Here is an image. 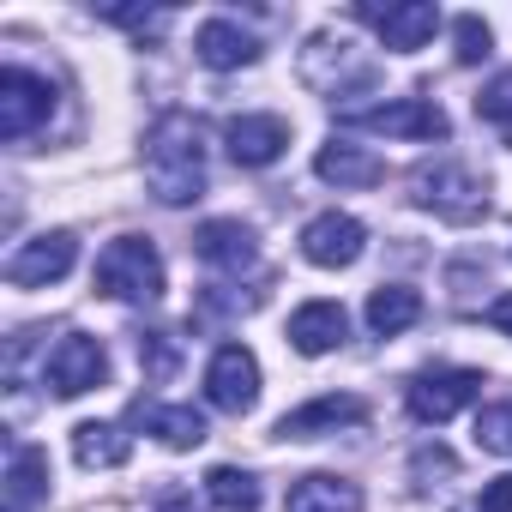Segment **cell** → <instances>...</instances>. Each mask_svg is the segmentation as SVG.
<instances>
[{
  "label": "cell",
  "mask_w": 512,
  "mask_h": 512,
  "mask_svg": "<svg viewBox=\"0 0 512 512\" xmlns=\"http://www.w3.org/2000/svg\"><path fill=\"white\" fill-rule=\"evenodd\" d=\"M145 187L157 205H193L205 193V139L199 121L169 109L157 115L151 139H145Z\"/></svg>",
  "instance_id": "obj_1"
},
{
  "label": "cell",
  "mask_w": 512,
  "mask_h": 512,
  "mask_svg": "<svg viewBox=\"0 0 512 512\" xmlns=\"http://www.w3.org/2000/svg\"><path fill=\"white\" fill-rule=\"evenodd\" d=\"M410 205L434 211L446 223H476V217H488V181L458 157H434V163L410 169Z\"/></svg>",
  "instance_id": "obj_2"
},
{
  "label": "cell",
  "mask_w": 512,
  "mask_h": 512,
  "mask_svg": "<svg viewBox=\"0 0 512 512\" xmlns=\"http://www.w3.org/2000/svg\"><path fill=\"white\" fill-rule=\"evenodd\" d=\"M97 290H103L109 302H133V308L163 302V290H169L163 253H157L145 235H115V241L97 253Z\"/></svg>",
  "instance_id": "obj_3"
},
{
  "label": "cell",
  "mask_w": 512,
  "mask_h": 512,
  "mask_svg": "<svg viewBox=\"0 0 512 512\" xmlns=\"http://www.w3.org/2000/svg\"><path fill=\"white\" fill-rule=\"evenodd\" d=\"M79 266V235L73 229H43L7 253V284L13 290H49Z\"/></svg>",
  "instance_id": "obj_4"
},
{
  "label": "cell",
  "mask_w": 512,
  "mask_h": 512,
  "mask_svg": "<svg viewBox=\"0 0 512 512\" xmlns=\"http://www.w3.org/2000/svg\"><path fill=\"white\" fill-rule=\"evenodd\" d=\"M205 404L223 416H247L260 404V356L247 344H217L205 362Z\"/></svg>",
  "instance_id": "obj_5"
},
{
  "label": "cell",
  "mask_w": 512,
  "mask_h": 512,
  "mask_svg": "<svg viewBox=\"0 0 512 512\" xmlns=\"http://www.w3.org/2000/svg\"><path fill=\"white\" fill-rule=\"evenodd\" d=\"M350 127H368V133H386V139H446L452 121L434 97H386L374 109H338Z\"/></svg>",
  "instance_id": "obj_6"
},
{
  "label": "cell",
  "mask_w": 512,
  "mask_h": 512,
  "mask_svg": "<svg viewBox=\"0 0 512 512\" xmlns=\"http://www.w3.org/2000/svg\"><path fill=\"white\" fill-rule=\"evenodd\" d=\"M482 398V374L476 368H422L410 386H404V404H410V416L416 422H452L464 404H476Z\"/></svg>",
  "instance_id": "obj_7"
},
{
  "label": "cell",
  "mask_w": 512,
  "mask_h": 512,
  "mask_svg": "<svg viewBox=\"0 0 512 512\" xmlns=\"http://www.w3.org/2000/svg\"><path fill=\"white\" fill-rule=\"evenodd\" d=\"M43 380L55 386V398H85L91 386H103V380H109V356H103V344H97V338L67 332V338L49 350Z\"/></svg>",
  "instance_id": "obj_8"
},
{
  "label": "cell",
  "mask_w": 512,
  "mask_h": 512,
  "mask_svg": "<svg viewBox=\"0 0 512 512\" xmlns=\"http://www.w3.org/2000/svg\"><path fill=\"white\" fill-rule=\"evenodd\" d=\"M55 115V85L25 73V67H7L0 73V139H25L37 133L43 121Z\"/></svg>",
  "instance_id": "obj_9"
},
{
  "label": "cell",
  "mask_w": 512,
  "mask_h": 512,
  "mask_svg": "<svg viewBox=\"0 0 512 512\" xmlns=\"http://www.w3.org/2000/svg\"><path fill=\"white\" fill-rule=\"evenodd\" d=\"M362 247H368V229H362V217H350V211H320V217L302 229V260L320 266V272L356 266Z\"/></svg>",
  "instance_id": "obj_10"
},
{
  "label": "cell",
  "mask_w": 512,
  "mask_h": 512,
  "mask_svg": "<svg viewBox=\"0 0 512 512\" xmlns=\"http://www.w3.org/2000/svg\"><path fill=\"white\" fill-rule=\"evenodd\" d=\"M223 145H229V157L241 169H266V163H278L290 151V121L284 115H235L223 127Z\"/></svg>",
  "instance_id": "obj_11"
},
{
  "label": "cell",
  "mask_w": 512,
  "mask_h": 512,
  "mask_svg": "<svg viewBox=\"0 0 512 512\" xmlns=\"http://www.w3.org/2000/svg\"><path fill=\"white\" fill-rule=\"evenodd\" d=\"M362 19H374L380 43L392 55H416L434 31H440V7L434 0H398V7H362Z\"/></svg>",
  "instance_id": "obj_12"
},
{
  "label": "cell",
  "mask_w": 512,
  "mask_h": 512,
  "mask_svg": "<svg viewBox=\"0 0 512 512\" xmlns=\"http://www.w3.org/2000/svg\"><path fill=\"white\" fill-rule=\"evenodd\" d=\"M193 253L211 272H247L253 260H260V235H253L241 217H211V223H199Z\"/></svg>",
  "instance_id": "obj_13"
},
{
  "label": "cell",
  "mask_w": 512,
  "mask_h": 512,
  "mask_svg": "<svg viewBox=\"0 0 512 512\" xmlns=\"http://www.w3.org/2000/svg\"><path fill=\"white\" fill-rule=\"evenodd\" d=\"M368 416V404L362 398H344V392H326V398H314V404H302V410H290V416H278V440H320V434H338V428H350V422H362Z\"/></svg>",
  "instance_id": "obj_14"
},
{
  "label": "cell",
  "mask_w": 512,
  "mask_h": 512,
  "mask_svg": "<svg viewBox=\"0 0 512 512\" xmlns=\"http://www.w3.org/2000/svg\"><path fill=\"white\" fill-rule=\"evenodd\" d=\"M193 55H199L211 73H241V67L260 61V37L241 31L235 19H205V25L193 31Z\"/></svg>",
  "instance_id": "obj_15"
},
{
  "label": "cell",
  "mask_w": 512,
  "mask_h": 512,
  "mask_svg": "<svg viewBox=\"0 0 512 512\" xmlns=\"http://www.w3.org/2000/svg\"><path fill=\"white\" fill-rule=\"evenodd\" d=\"M350 338V314L338 302H302L290 314V350L296 356H332Z\"/></svg>",
  "instance_id": "obj_16"
},
{
  "label": "cell",
  "mask_w": 512,
  "mask_h": 512,
  "mask_svg": "<svg viewBox=\"0 0 512 512\" xmlns=\"http://www.w3.org/2000/svg\"><path fill=\"white\" fill-rule=\"evenodd\" d=\"M314 175L332 181V187H380L386 181V163L368 145H356V139H332V145H320Z\"/></svg>",
  "instance_id": "obj_17"
},
{
  "label": "cell",
  "mask_w": 512,
  "mask_h": 512,
  "mask_svg": "<svg viewBox=\"0 0 512 512\" xmlns=\"http://www.w3.org/2000/svg\"><path fill=\"white\" fill-rule=\"evenodd\" d=\"M284 512H362V488H356L350 476L308 470V476H296V482H290Z\"/></svg>",
  "instance_id": "obj_18"
},
{
  "label": "cell",
  "mask_w": 512,
  "mask_h": 512,
  "mask_svg": "<svg viewBox=\"0 0 512 512\" xmlns=\"http://www.w3.org/2000/svg\"><path fill=\"white\" fill-rule=\"evenodd\" d=\"M127 452H133V434L121 422H79L73 428V458L85 470H121Z\"/></svg>",
  "instance_id": "obj_19"
},
{
  "label": "cell",
  "mask_w": 512,
  "mask_h": 512,
  "mask_svg": "<svg viewBox=\"0 0 512 512\" xmlns=\"http://www.w3.org/2000/svg\"><path fill=\"white\" fill-rule=\"evenodd\" d=\"M139 422L145 434H157L169 452H193L205 440V416L193 404H139Z\"/></svg>",
  "instance_id": "obj_20"
},
{
  "label": "cell",
  "mask_w": 512,
  "mask_h": 512,
  "mask_svg": "<svg viewBox=\"0 0 512 512\" xmlns=\"http://www.w3.org/2000/svg\"><path fill=\"white\" fill-rule=\"evenodd\" d=\"M362 314H368V326H374L380 338H398V332H410V326L422 320V296H416L410 284H380Z\"/></svg>",
  "instance_id": "obj_21"
},
{
  "label": "cell",
  "mask_w": 512,
  "mask_h": 512,
  "mask_svg": "<svg viewBox=\"0 0 512 512\" xmlns=\"http://www.w3.org/2000/svg\"><path fill=\"white\" fill-rule=\"evenodd\" d=\"M49 494V452L43 446H19L7 464V512H31Z\"/></svg>",
  "instance_id": "obj_22"
},
{
  "label": "cell",
  "mask_w": 512,
  "mask_h": 512,
  "mask_svg": "<svg viewBox=\"0 0 512 512\" xmlns=\"http://www.w3.org/2000/svg\"><path fill=\"white\" fill-rule=\"evenodd\" d=\"M205 500L217 512H260V482L235 464H217V470H205Z\"/></svg>",
  "instance_id": "obj_23"
},
{
  "label": "cell",
  "mask_w": 512,
  "mask_h": 512,
  "mask_svg": "<svg viewBox=\"0 0 512 512\" xmlns=\"http://www.w3.org/2000/svg\"><path fill=\"white\" fill-rule=\"evenodd\" d=\"M476 446L494 452V458H512V398L476 410Z\"/></svg>",
  "instance_id": "obj_24"
},
{
  "label": "cell",
  "mask_w": 512,
  "mask_h": 512,
  "mask_svg": "<svg viewBox=\"0 0 512 512\" xmlns=\"http://www.w3.org/2000/svg\"><path fill=\"white\" fill-rule=\"evenodd\" d=\"M452 43H458V61H464V67H476V61L494 55V31H488L476 13H458V19H452Z\"/></svg>",
  "instance_id": "obj_25"
},
{
  "label": "cell",
  "mask_w": 512,
  "mask_h": 512,
  "mask_svg": "<svg viewBox=\"0 0 512 512\" xmlns=\"http://www.w3.org/2000/svg\"><path fill=\"white\" fill-rule=\"evenodd\" d=\"M139 362H145L151 380H169V374H175V338H169V332H145V338H139Z\"/></svg>",
  "instance_id": "obj_26"
},
{
  "label": "cell",
  "mask_w": 512,
  "mask_h": 512,
  "mask_svg": "<svg viewBox=\"0 0 512 512\" xmlns=\"http://www.w3.org/2000/svg\"><path fill=\"white\" fill-rule=\"evenodd\" d=\"M476 115L494 121V127H512V73H500V79L476 97Z\"/></svg>",
  "instance_id": "obj_27"
},
{
  "label": "cell",
  "mask_w": 512,
  "mask_h": 512,
  "mask_svg": "<svg viewBox=\"0 0 512 512\" xmlns=\"http://www.w3.org/2000/svg\"><path fill=\"white\" fill-rule=\"evenodd\" d=\"M103 19H115V25H127V31H157L169 13H145V7H103Z\"/></svg>",
  "instance_id": "obj_28"
},
{
  "label": "cell",
  "mask_w": 512,
  "mask_h": 512,
  "mask_svg": "<svg viewBox=\"0 0 512 512\" xmlns=\"http://www.w3.org/2000/svg\"><path fill=\"white\" fill-rule=\"evenodd\" d=\"M482 512H512V476H494L482 488Z\"/></svg>",
  "instance_id": "obj_29"
},
{
  "label": "cell",
  "mask_w": 512,
  "mask_h": 512,
  "mask_svg": "<svg viewBox=\"0 0 512 512\" xmlns=\"http://www.w3.org/2000/svg\"><path fill=\"white\" fill-rule=\"evenodd\" d=\"M488 326H494V332H506V338H512V290H506V296H494V302H488Z\"/></svg>",
  "instance_id": "obj_30"
},
{
  "label": "cell",
  "mask_w": 512,
  "mask_h": 512,
  "mask_svg": "<svg viewBox=\"0 0 512 512\" xmlns=\"http://www.w3.org/2000/svg\"><path fill=\"white\" fill-rule=\"evenodd\" d=\"M500 139H506V145H512V127H500Z\"/></svg>",
  "instance_id": "obj_31"
}]
</instances>
